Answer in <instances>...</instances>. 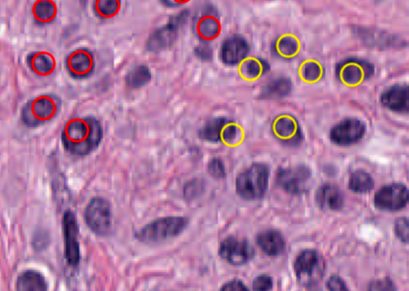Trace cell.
I'll list each match as a JSON object with an SVG mask.
<instances>
[{
    "label": "cell",
    "mask_w": 409,
    "mask_h": 291,
    "mask_svg": "<svg viewBox=\"0 0 409 291\" xmlns=\"http://www.w3.org/2000/svg\"><path fill=\"white\" fill-rule=\"evenodd\" d=\"M103 130L100 121L95 116L74 118L67 122L61 135L64 149L73 156L91 154L100 144Z\"/></svg>",
    "instance_id": "obj_1"
},
{
    "label": "cell",
    "mask_w": 409,
    "mask_h": 291,
    "mask_svg": "<svg viewBox=\"0 0 409 291\" xmlns=\"http://www.w3.org/2000/svg\"><path fill=\"white\" fill-rule=\"evenodd\" d=\"M62 100L55 94H44L30 99L21 110V121L28 128H37L53 121L60 114Z\"/></svg>",
    "instance_id": "obj_2"
},
{
    "label": "cell",
    "mask_w": 409,
    "mask_h": 291,
    "mask_svg": "<svg viewBox=\"0 0 409 291\" xmlns=\"http://www.w3.org/2000/svg\"><path fill=\"white\" fill-rule=\"evenodd\" d=\"M189 224L183 217H166L156 219L134 233V238L143 243H156L182 234Z\"/></svg>",
    "instance_id": "obj_3"
},
{
    "label": "cell",
    "mask_w": 409,
    "mask_h": 291,
    "mask_svg": "<svg viewBox=\"0 0 409 291\" xmlns=\"http://www.w3.org/2000/svg\"><path fill=\"white\" fill-rule=\"evenodd\" d=\"M270 167L263 163H254L236 179L237 194L247 201H255L264 196L268 189Z\"/></svg>",
    "instance_id": "obj_4"
},
{
    "label": "cell",
    "mask_w": 409,
    "mask_h": 291,
    "mask_svg": "<svg viewBox=\"0 0 409 291\" xmlns=\"http://www.w3.org/2000/svg\"><path fill=\"white\" fill-rule=\"evenodd\" d=\"M190 13L187 10L171 17L165 25L152 33L148 39L147 50L154 53H159L172 46L178 38L181 30L186 25Z\"/></svg>",
    "instance_id": "obj_5"
},
{
    "label": "cell",
    "mask_w": 409,
    "mask_h": 291,
    "mask_svg": "<svg viewBox=\"0 0 409 291\" xmlns=\"http://www.w3.org/2000/svg\"><path fill=\"white\" fill-rule=\"evenodd\" d=\"M294 269L297 280L302 286L313 287L324 276V260L314 250H305L297 256Z\"/></svg>",
    "instance_id": "obj_6"
},
{
    "label": "cell",
    "mask_w": 409,
    "mask_h": 291,
    "mask_svg": "<svg viewBox=\"0 0 409 291\" xmlns=\"http://www.w3.org/2000/svg\"><path fill=\"white\" fill-rule=\"evenodd\" d=\"M85 223L98 236H108L112 229V208L103 197H93L84 211Z\"/></svg>",
    "instance_id": "obj_7"
},
{
    "label": "cell",
    "mask_w": 409,
    "mask_h": 291,
    "mask_svg": "<svg viewBox=\"0 0 409 291\" xmlns=\"http://www.w3.org/2000/svg\"><path fill=\"white\" fill-rule=\"evenodd\" d=\"M219 11L212 4H204L198 8L193 19V32L204 43L217 39L221 32Z\"/></svg>",
    "instance_id": "obj_8"
},
{
    "label": "cell",
    "mask_w": 409,
    "mask_h": 291,
    "mask_svg": "<svg viewBox=\"0 0 409 291\" xmlns=\"http://www.w3.org/2000/svg\"><path fill=\"white\" fill-rule=\"evenodd\" d=\"M312 177V171L306 165L280 168L278 172L277 184L286 193L301 195L311 189Z\"/></svg>",
    "instance_id": "obj_9"
},
{
    "label": "cell",
    "mask_w": 409,
    "mask_h": 291,
    "mask_svg": "<svg viewBox=\"0 0 409 291\" xmlns=\"http://www.w3.org/2000/svg\"><path fill=\"white\" fill-rule=\"evenodd\" d=\"M219 255L226 263L233 266L247 264L254 258V248L245 238L229 236L220 243Z\"/></svg>",
    "instance_id": "obj_10"
},
{
    "label": "cell",
    "mask_w": 409,
    "mask_h": 291,
    "mask_svg": "<svg viewBox=\"0 0 409 291\" xmlns=\"http://www.w3.org/2000/svg\"><path fill=\"white\" fill-rule=\"evenodd\" d=\"M62 229L64 240V255L67 264L72 266L79 264L81 259L79 241V229L75 215L71 210L63 214Z\"/></svg>",
    "instance_id": "obj_11"
},
{
    "label": "cell",
    "mask_w": 409,
    "mask_h": 291,
    "mask_svg": "<svg viewBox=\"0 0 409 291\" xmlns=\"http://www.w3.org/2000/svg\"><path fill=\"white\" fill-rule=\"evenodd\" d=\"M408 189L405 184L394 183L384 186L374 196V205L379 210L398 211L408 202Z\"/></svg>",
    "instance_id": "obj_12"
},
{
    "label": "cell",
    "mask_w": 409,
    "mask_h": 291,
    "mask_svg": "<svg viewBox=\"0 0 409 291\" xmlns=\"http://www.w3.org/2000/svg\"><path fill=\"white\" fill-rule=\"evenodd\" d=\"M372 64L360 58H347L338 64L336 74L338 79L349 86L358 85L372 76Z\"/></svg>",
    "instance_id": "obj_13"
},
{
    "label": "cell",
    "mask_w": 409,
    "mask_h": 291,
    "mask_svg": "<svg viewBox=\"0 0 409 291\" xmlns=\"http://www.w3.org/2000/svg\"><path fill=\"white\" fill-rule=\"evenodd\" d=\"M65 68L69 76L74 79H89L95 72V56L89 49H76L67 55Z\"/></svg>",
    "instance_id": "obj_14"
},
{
    "label": "cell",
    "mask_w": 409,
    "mask_h": 291,
    "mask_svg": "<svg viewBox=\"0 0 409 291\" xmlns=\"http://www.w3.org/2000/svg\"><path fill=\"white\" fill-rule=\"evenodd\" d=\"M366 126L363 121L347 119L339 122L330 132L332 142L341 147H347L358 142L365 135Z\"/></svg>",
    "instance_id": "obj_15"
},
{
    "label": "cell",
    "mask_w": 409,
    "mask_h": 291,
    "mask_svg": "<svg viewBox=\"0 0 409 291\" xmlns=\"http://www.w3.org/2000/svg\"><path fill=\"white\" fill-rule=\"evenodd\" d=\"M25 60L29 71L37 78L48 79L56 74V58L50 52L32 51L27 55Z\"/></svg>",
    "instance_id": "obj_16"
},
{
    "label": "cell",
    "mask_w": 409,
    "mask_h": 291,
    "mask_svg": "<svg viewBox=\"0 0 409 291\" xmlns=\"http://www.w3.org/2000/svg\"><path fill=\"white\" fill-rule=\"evenodd\" d=\"M249 46L244 38L233 36L227 38L220 49V58L227 66H235L247 57Z\"/></svg>",
    "instance_id": "obj_17"
},
{
    "label": "cell",
    "mask_w": 409,
    "mask_h": 291,
    "mask_svg": "<svg viewBox=\"0 0 409 291\" xmlns=\"http://www.w3.org/2000/svg\"><path fill=\"white\" fill-rule=\"evenodd\" d=\"M274 135L286 145L295 147L303 140V135L297 121L290 116H280L274 121Z\"/></svg>",
    "instance_id": "obj_18"
},
{
    "label": "cell",
    "mask_w": 409,
    "mask_h": 291,
    "mask_svg": "<svg viewBox=\"0 0 409 291\" xmlns=\"http://www.w3.org/2000/svg\"><path fill=\"white\" fill-rule=\"evenodd\" d=\"M316 203L323 210L339 211L344 206V194L337 185L325 184L317 191Z\"/></svg>",
    "instance_id": "obj_19"
},
{
    "label": "cell",
    "mask_w": 409,
    "mask_h": 291,
    "mask_svg": "<svg viewBox=\"0 0 409 291\" xmlns=\"http://www.w3.org/2000/svg\"><path fill=\"white\" fill-rule=\"evenodd\" d=\"M384 107L395 112H408L409 94L408 86L396 85L385 90L381 97Z\"/></svg>",
    "instance_id": "obj_20"
},
{
    "label": "cell",
    "mask_w": 409,
    "mask_h": 291,
    "mask_svg": "<svg viewBox=\"0 0 409 291\" xmlns=\"http://www.w3.org/2000/svg\"><path fill=\"white\" fill-rule=\"evenodd\" d=\"M258 245L266 255L279 256L285 251V241L282 233L277 230H266L257 236Z\"/></svg>",
    "instance_id": "obj_21"
},
{
    "label": "cell",
    "mask_w": 409,
    "mask_h": 291,
    "mask_svg": "<svg viewBox=\"0 0 409 291\" xmlns=\"http://www.w3.org/2000/svg\"><path fill=\"white\" fill-rule=\"evenodd\" d=\"M16 290L20 291H45L48 284L42 273L34 270L22 272L17 278Z\"/></svg>",
    "instance_id": "obj_22"
},
{
    "label": "cell",
    "mask_w": 409,
    "mask_h": 291,
    "mask_svg": "<svg viewBox=\"0 0 409 291\" xmlns=\"http://www.w3.org/2000/svg\"><path fill=\"white\" fill-rule=\"evenodd\" d=\"M229 121L230 120L226 118L210 119L198 131V137L204 142H220L224 128Z\"/></svg>",
    "instance_id": "obj_23"
},
{
    "label": "cell",
    "mask_w": 409,
    "mask_h": 291,
    "mask_svg": "<svg viewBox=\"0 0 409 291\" xmlns=\"http://www.w3.org/2000/svg\"><path fill=\"white\" fill-rule=\"evenodd\" d=\"M32 11L34 22L39 25H46L53 22L57 14L56 6L51 0H38L34 4Z\"/></svg>",
    "instance_id": "obj_24"
},
{
    "label": "cell",
    "mask_w": 409,
    "mask_h": 291,
    "mask_svg": "<svg viewBox=\"0 0 409 291\" xmlns=\"http://www.w3.org/2000/svg\"><path fill=\"white\" fill-rule=\"evenodd\" d=\"M292 89L291 81L288 79L280 78L268 83L261 91L262 98L277 99L287 96Z\"/></svg>",
    "instance_id": "obj_25"
},
{
    "label": "cell",
    "mask_w": 409,
    "mask_h": 291,
    "mask_svg": "<svg viewBox=\"0 0 409 291\" xmlns=\"http://www.w3.org/2000/svg\"><path fill=\"white\" fill-rule=\"evenodd\" d=\"M150 69L148 66L134 67L125 77L126 84L132 89H140L147 86L151 80Z\"/></svg>",
    "instance_id": "obj_26"
},
{
    "label": "cell",
    "mask_w": 409,
    "mask_h": 291,
    "mask_svg": "<svg viewBox=\"0 0 409 291\" xmlns=\"http://www.w3.org/2000/svg\"><path fill=\"white\" fill-rule=\"evenodd\" d=\"M349 187L356 194H367L374 188V180L371 174L358 170L352 173L349 178Z\"/></svg>",
    "instance_id": "obj_27"
},
{
    "label": "cell",
    "mask_w": 409,
    "mask_h": 291,
    "mask_svg": "<svg viewBox=\"0 0 409 291\" xmlns=\"http://www.w3.org/2000/svg\"><path fill=\"white\" fill-rule=\"evenodd\" d=\"M121 5L122 0H95L93 10L98 19L108 20L118 15Z\"/></svg>",
    "instance_id": "obj_28"
},
{
    "label": "cell",
    "mask_w": 409,
    "mask_h": 291,
    "mask_svg": "<svg viewBox=\"0 0 409 291\" xmlns=\"http://www.w3.org/2000/svg\"><path fill=\"white\" fill-rule=\"evenodd\" d=\"M270 69V64L264 60H251L245 61L241 67V73L245 78L254 79L266 74Z\"/></svg>",
    "instance_id": "obj_29"
},
{
    "label": "cell",
    "mask_w": 409,
    "mask_h": 291,
    "mask_svg": "<svg viewBox=\"0 0 409 291\" xmlns=\"http://www.w3.org/2000/svg\"><path fill=\"white\" fill-rule=\"evenodd\" d=\"M273 49L280 57H290L297 53L299 45L294 37L285 36L278 40Z\"/></svg>",
    "instance_id": "obj_30"
},
{
    "label": "cell",
    "mask_w": 409,
    "mask_h": 291,
    "mask_svg": "<svg viewBox=\"0 0 409 291\" xmlns=\"http://www.w3.org/2000/svg\"><path fill=\"white\" fill-rule=\"evenodd\" d=\"M240 136V129L233 121H230L224 128L223 136H221V142L233 144L238 142Z\"/></svg>",
    "instance_id": "obj_31"
},
{
    "label": "cell",
    "mask_w": 409,
    "mask_h": 291,
    "mask_svg": "<svg viewBox=\"0 0 409 291\" xmlns=\"http://www.w3.org/2000/svg\"><path fill=\"white\" fill-rule=\"evenodd\" d=\"M207 170L210 176L215 179H223L226 176L224 162L219 157H214L209 161Z\"/></svg>",
    "instance_id": "obj_32"
},
{
    "label": "cell",
    "mask_w": 409,
    "mask_h": 291,
    "mask_svg": "<svg viewBox=\"0 0 409 291\" xmlns=\"http://www.w3.org/2000/svg\"><path fill=\"white\" fill-rule=\"evenodd\" d=\"M203 191L204 184L202 180L194 179L186 184L184 195L188 199H194V198L201 195Z\"/></svg>",
    "instance_id": "obj_33"
},
{
    "label": "cell",
    "mask_w": 409,
    "mask_h": 291,
    "mask_svg": "<svg viewBox=\"0 0 409 291\" xmlns=\"http://www.w3.org/2000/svg\"><path fill=\"white\" fill-rule=\"evenodd\" d=\"M321 69L318 63L309 62L305 64L302 69L304 79L309 81H315L320 77Z\"/></svg>",
    "instance_id": "obj_34"
},
{
    "label": "cell",
    "mask_w": 409,
    "mask_h": 291,
    "mask_svg": "<svg viewBox=\"0 0 409 291\" xmlns=\"http://www.w3.org/2000/svg\"><path fill=\"white\" fill-rule=\"evenodd\" d=\"M396 236L401 242L408 243V220L405 217L399 218L395 224Z\"/></svg>",
    "instance_id": "obj_35"
},
{
    "label": "cell",
    "mask_w": 409,
    "mask_h": 291,
    "mask_svg": "<svg viewBox=\"0 0 409 291\" xmlns=\"http://www.w3.org/2000/svg\"><path fill=\"white\" fill-rule=\"evenodd\" d=\"M50 242L48 233L46 231H37L33 237V247L37 251H44L48 248Z\"/></svg>",
    "instance_id": "obj_36"
},
{
    "label": "cell",
    "mask_w": 409,
    "mask_h": 291,
    "mask_svg": "<svg viewBox=\"0 0 409 291\" xmlns=\"http://www.w3.org/2000/svg\"><path fill=\"white\" fill-rule=\"evenodd\" d=\"M195 54L198 60L202 61H209L213 57V50L209 43L201 42L195 49Z\"/></svg>",
    "instance_id": "obj_37"
},
{
    "label": "cell",
    "mask_w": 409,
    "mask_h": 291,
    "mask_svg": "<svg viewBox=\"0 0 409 291\" xmlns=\"http://www.w3.org/2000/svg\"><path fill=\"white\" fill-rule=\"evenodd\" d=\"M273 287V278L268 276H260L254 278L253 289L257 291H267Z\"/></svg>",
    "instance_id": "obj_38"
},
{
    "label": "cell",
    "mask_w": 409,
    "mask_h": 291,
    "mask_svg": "<svg viewBox=\"0 0 409 291\" xmlns=\"http://www.w3.org/2000/svg\"><path fill=\"white\" fill-rule=\"evenodd\" d=\"M369 289L370 290H396L393 281L389 278L377 279V280L370 283Z\"/></svg>",
    "instance_id": "obj_39"
},
{
    "label": "cell",
    "mask_w": 409,
    "mask_h": 291,
    "mask_svg": "<svg viewBox=\"0 0 409 291\" xmlns=\"http://www.w3.org/2000/svg\"><path fill=\"white\" fill-rule=\"evenodd\" d=\"M327 287L332 291L348 290L347 285L340 276H332L327 281Z\"/></svg>",
    "instance_id": "obj_40"
},
{
    "label": "cell",
    "mask_w": 409,
    "mask_h": 291,
    "mask_svg": "<svg viewBox=\"0 0 409 291\" xmlns=\"http://www.w3.org/2000/svg\"><path fill=\"white\" fill-rule=\"evenodd\" d=\"M221 291H247L249 289L245 283L239 279H233L223 285L221 287Z\"/></svg>",
    "instance_id": "obj_41"
},
{
    "label": "cell",
    "mask_w": 409,
    "mask_h": 291,
    "mask_svg": "<svg viewBox=\"0 0 409 291\" xmlns=\"http://www.w3.org/2000/svg\"><path fill=\"white\" fill-rule=\"evenodd\" d=\"M161 3L167 8H178L188 3L190 0H160Z\"/></svg>",
    "instance_id": "obj_42"
}]
</instances>
